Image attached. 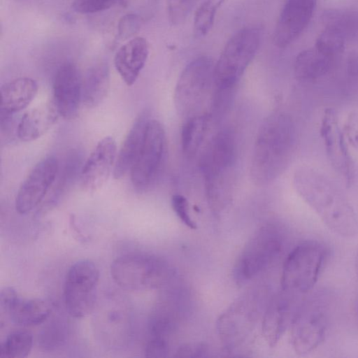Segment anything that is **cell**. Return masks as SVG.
<instances>
[{"label": "cell", "instance_id": "obj_1", "mask_svg": "<svg viewBox=\"0 0 358 358\" xmlns=\"http://www.w3.org/2000/svg\"><path fill=\"white\" fill-rule=\"evenodd\" d=\"M294 186L303 200L334 233L352 238L358 233V217L348 196L321 171L303 166L294 175Z\"/></svg>", "mask_w": 358, "mask_h": 358}, {"label": "cell", "instance_id": "obj_2", "mask_svg": "<svg viewBox=\"0 0 358 358\" xmlns=\"http://www.w3.org/2000/svg\"><path fill=\"white\" fill-rule=\"evenodd\" d=\"M296 131L292 118L284 112H273L258 129L250 164V176L257 185H268L288 166L294 155Z\"/></svg>", "mask_w": 358, "mask_h": 358}, {"label": "cell", "instance_id": "obj_3", "mask_svg": "<svg viewBox=\"0 0 358 358\" xmlns=\"http://www.w3.org/2000/svg\"><path fill=\"white\" fill-rule=\"evenodd\" d=\"M262 35L256 27L239 30L228 41L215 64L210 109L215 121H220L229 110L237 85L258 51Z\"/></svg>", "mask_w": 358, "mask_h": 358}, {"label": "cell", "instance_id": "obj_4", "mask_svg": "<svg viewBox=\"0 0 358 358\" xmlns=\"http://www.w3.org/2000/svg\"><path fill=\"white\" fill-rule=\"evenodd\" d=\"M236 158L235 135L229 129L217 132L206 144L200 159L209 206L227 208L231 199L232 171Z\"/></svg>", "mask_w": 358, "mask_h": 358}, {"label": "cell", "instance_id": "obj_5", "mask_svg": "<svg viewBox=\"0 0 358 358\" xmlns=\"http://www.w3.org/2000/svg\"><path fill=\"white\" fill-rule=\"evenodd\" d=\"M333 298L329 292L319 289L303 298L290 323L291 343L294 351L306 355L324 341L331 322Z\"/></svg>", "mask_w": 358, "mask_h": 358}, {"label": "cell", "instance_id": "obj_6", "mask_svg": "<svg viewBox=\"0 0 358 358\" xmlns=\"http://www.w3.org/2000/svg\"><path fill=\"white\" fill-rule=\"evenodd\" d=\"M214 69L213 59L201 56L182 70L176 85L174 101L177 112L184 120L209 113L206 106L211 105Z\"/></svg>", "mask_w": 358, "mask_h": 358}, {"label": "cell", "instance_id": "obj_7", "mask_svg": "<svg viewBox=\"0 0 358 358\" xmlns=\"http://www.w3.org/2000/svg\"><path fill=\"white\" fill-rule=\"evenodd\" d=\"M327 255L326 246L315 240L296 245L284 262L281 289L297 299L308 295L320 277Z\"/></svg>", "mask_w": 358, "mask_h": 358}, {"label": "cell", "instance_id": "obj_8", "mask_svg": "<svg viewBox=\"0 0 358 358\" xmlns=\"http://www.w3.org/2000/svg\"><path fill=\"white\" fill-rule=\"evenodd\" d=\"M286 236L282 228L273 223L259 228L249 239L233 268L237 285L246 284L273 263L284 249Z\"/></svg>", "mask_w": 358, "mask_h": 358}, {"label": "cell", "instance_id": "obj_9", "mask_svg": "<svg viewBox=\"0 0 358 358\" xmlns=\"http://www.w3.org/2000/svg\"><path fill=\"white\" fill-rule=\"evenodd\" d=\"M110 274L122 289L139 291L157 288L169 278L171 268L163 259L147 254H129L116 258Z\"/></svg>", "mask_w": 358, "mask_h": 358}, {"label": "cell", "instance_id": "obj_10", "mask_svg": "<svg viewBox=\"0 0 358 358\" xmlns=\"http://www.w3.org/2000/svg\"><path fill=\"white\" fill-rule=\"evenodd\" d=\"M263 291L255 289L245 293L218 318L217 331L228 349L241 345L255 328L265 302Z\"/></svg>", "mask_w": 358, "mask_h": 358}, {"label": "cell", "instance_id": "obj_11", "mask_svg": "<svg viewBox=\"0 0 358 358\" xmlns=\"http://www.w3.org/2000/svg\"><path fill=\"white\" fill-rule=\"evenodd\" d=\"M99 271L90 260H80L69 268L64 283V301L69 314L82 318L92 312L97 299Z\"/></svg>", "mask_w": 358, "mask_h": 358}, {"label": "cell", "instance_id": "obj_12", "mask_svg": "<svg viewBox=\"0 0 358 358\" xmlns=\"http://www.w3.org/2000/svg\"><path fill=\"white\" fill-rule=\"evenodd\" d=\"M166 135L162 124L150 119L139 155L130 171L133 185L139 189L152 186L159 177L166 155Z\"/></svg>", "mask_w": 358, "mask_h": 358}, {"label": "cell", "instance_id": "obj_13", "mask_svg": "<svg viewBox=\"0 0 358 358\" xmlns=\"http://www.w3.org/2000/svg\"><path fill=\"white\" fill-rule=\"evenodd\" d=\"M59 171V162L52 155L41 159L20 185L15 198V209L27 214L38 207L54 184Z\"/></svg>", "mask_w": 358, "mask_h": 358}, {"label": "cell", "instance_id": "obj_14", "mask_svg": "<svg viewBox=\"0 0 358 358\" xmlns=\"http://www.w3.org/2000/svg\"><path fill=\"white\" fill-rule=\"evenodd\" d=\"M320 131L331 166L343 177L346 185H350L354 179V163L338 114L334 108L324 110Z\"/></svg>", "mask_w": 358, "mask_h": 358}, {"label": "cell", "instance_id": "obj_15", "mask_svg": "<svg viewBox=\"0 0 358 358\" xmlns=\"http://www.w3.org/2000/svg\"><path fill=\"white\" fill-rule=\"evenodd\" d=\"M52 90V101L59 115L66 120L75 118L83 101V78L74 64L66 62L57 69Z\"/></svg>", "mask_w": 358, "mask_h": 358}, {"label": "cell", "instance_id": "obj_16", "mask_svg": "<svg viewBox=\"0 0 358 358\" xmlns=\"http://www.w3.org/2000/svg\"><path fill=\"white\" fill-rule=\"evenodd\" d=\"M317 0H287L273 32V43L283 48L295 41L310 22Z\"/></svg>", "mask_w": 358, "mask_h": 358}, {"label": "cell", "instance_id": "obj_17", "mask_svg": "<svg viewBox=\"0 0 358 358\" xmlns=\"http://www.w3.org/2000/svg\"><path fill=\"white\" fill-rule=\"evenodd\" d=\"M117 157L116 143L111 136L100 140L83 164L80 172L82 187L88 192L99 189L114 169Z\"/></svg>", "mask_w": 358, "mask_h": 358}, {"label": "cell", "instance_id": "obj_18", "mask_svg": "<svg viewBox=\"0 0 358 358\" xmlns=\"http://www.w3.org/2000/svg\"><path fill=\"white\" fill-rule=\"evenodd\" d=\"M0 306L14 324L24 327L43 323L52 311V306L48 301L22 299L11 287L1 289Z\"/></svg>", "mask_w": 358, "mask_h": 358}, {"label": "cell", "instance_id": "obj_19", "mask_svg": "<svg viewBox=\"0 0 358 358\" xmlns=\"http://www.w3.org/2000/svg\"><path fill=\"white\" fill-rule=\"evenodd\" d=\"M301 301L282 289L271 300L264 313L262 322L263 334L270 345H275L290 325Z\"/></svg>", "mask_w": 358, "mask_h": 358}, {"label": "cell", "instance_id": "obj_20", "mask_svg": "<svg viewBox=\"0 0 358 358\" xmlns=\"http://www.w3.org/2000/svg\"><path fill=\"white\" fill-rule=\"evenodd\" d=\"M149 54L148 44L145 38L135 37L117 51L115 58V67L128 86L135 83L143 69Z\"/></svg>", "mask_w": 358, "mask_h": 358}, {"label": "cell", "instance_id": "obj_21", "mask_svg": "<svg viewBox=\"0 0 358 358\" xmlns=\"http://www.w3.org/2000/svg\"><path fill=\"white\" fill-rule=\"evenodd\" d=\"M148 112H142L135 120L117 154L113 176L120 179L131 171L142 148L147 126Z\"/></svg>", "mask_w": 358, "mask_h": 358}, {"label": "cell", "instance_id": "obj_22", "mask_svg": "<svg viewBox=\"0 0 358 358\" xmlns=\"http://www.w3.org/2000/svg\"><path fill=\"white\" fill-rule=\"evenodd\" d=\"M59 116L53 101L33 108L20 120L16 128L17 136L24 142L35 141L55 124Z\"/></svg>", "mask_w": 358, "mask_h": 358}, {"label": "cell", "instance_id": "obj_23", "mask_svg": "<svg viewBox=\"0 0 358 358\" xmlns=\"http://www.w3.org/2000/svg\"><path fill=\"white\" fill-rule=\"evenodd\" d=\"M37 92V83L28 77L18 78L3 84L0 90L1 112L13 115L26 108Z\"/></svg>", "mask_w": 358, "mask_h": 358}, {"label": "cell", "instance_id": "obj_24", "mask_svg": "<svg viewBox=\"0 0 358 358\" xmlns=\"http://www.w3.org/2000/svg\"><path fill=\"white\" fill-rule=\"evenodd\" d=\"M334 59L315 47L303 50L296 57L294 65V76L301 82L315 80L329 71Z\"/></svg>", "mask_w": 358, "mask_h": 358}, {"label": "cell", "instance_id": "obj_25", "mask_svg": "<svg viewBox=\"0 0 358 358\" xmlns=\"http://www.w3.org/2000/svg\"><path fill=\"white\" fill-rule=\"evenodd\" d=\"M110 87L108 68L103 64L91 68L83 78V102L87 108L98 106L105 99Z\"/></svg>", "mask_w": 358, "mask_h": 358}, {"label": "cell", "instance_id": "obj_26", "mask_svg": "<svg viewBox=\"0 0 358 358\" xmlns=\"http://www.w3.org/2000/svg\"><path fill=\"white\" fill-rule=\"evenodd\" d=\"M211 119L210 114L194 116L185 120L181 130V146L185 155L190 158L201 147Z\"/></svg>", "mask_w": 358, "mask_h": 358}, {"label": "cell", "instance_id": "obj_27", "mask_svg": "<svg viewBox=\"0 0 358 358\" xmlns=\"http://www.w3.org/2000/svg\"><path fill=\"white\" fill-rule=\"evenodd\" d=\"M322 22L325 27L338 31L345 40H358V11L329 9L323 12Z\"/></svg>", "mask_w": 358, "mask_h": 358}, {"label": "cell", "instance_id": "obj_28", "mask_svg": "<svg viewBox=\"0 0 358 358\" xmlns=\"http://www.w3.org/2000/svg\"><path fill=\"white\" fill-rule=\"evenodd\" d=\"M32 334L27 331L10 333L0 345L1 358H24L29 355L33 346Z\"/></svg>", "mask_w": 358, "mask_h": 358}, {"label": "cell", "instance_id": "obj_29", "mask_svg": "<svg viewBox=\"0 0 358 358\" xmlns=\"http://www.w3.org/2000/svg\"><path fill=\"white\" fill-rule=\"evenodd\" d=\"M224 0H205L197 8L194 18V30L196 36H206L214 24L217 8Z\"/></svg>", "mask_w": 358, "mask_h": 358}, {"label": "cell", "instance_id": "obj_30", "mask_svg": "<svg viewBox=\"0 0 358 358\" xmlns=\"http://www.w3.org/2000/svg\"><path fill=\"white\" fill-rule=\"evenodd\" d=\"M345 41L336 30L325 27L318 36L315 47L326 55L335 59L343 52Z\"/></svg>", "mask_w": 358, "mask_h": 358}, {"label": "cell", "instance_id": "obj_31", "mask_svg": "<svg viewBox=\"0 0 358 358\" xmlns=\"http://www.w3.org/2000/svg\"><path fill=\"white\" fill-rule=\"evenodd\" d=\"M197 0H168V15L175 25L185 22L192 12Z\"/></svg>", "mask_w": 358, "mask_h": 358}, {"label": "cell", "instance_id": "obj_32", "mask_svg": "<svg viewBox=\"0 0 358 358\" xmlns=\"http://www.w3.org/2000/svg\"><path fill=\"white\" fill-rule=\"evenodd\" d=\"M122 0H74L73 7L80 13H94L107 10Z\"/></svg>", "mask_w": 358, "mask_h": 358}, {"label": "cell", "instance_id": "obj_33", "mask_svg": "<svg viewBox=\"0 0 358 358\" xmlns=\"http://www.w3.org/2000/svg\"><path fill=\"white\" fill-rule=\"evenodd\" d=\"M142 19L136 14L130 13L123 16L117 25L118 37L126 39L133 36L141 27Z\"/></svg>", "mask_w": 358, "mask_h": 358}, {"label": "cell", "instance_id": "obj_34", "mask_svg": "<svg viewBox=\"0 0 358 358\" xmlns=\"http://www.w3.org/2000/svg\"><path fill=\"white\" fill-rule=\"evenodd\" d=\"M171 205L174 212L184 224L192 229H196V224L189 214L188 201L184 196L174 194L171 199Z\"/></svg>", "mask_w": 358, "mask_h": 358}, {"label": "cell", "instance_id": "obj_35", "mask_svg": "<svg viewBox=\"0 0 358 358\" xmlns=\"http://www.w3.org/2000/svg\"><path fill=\"white\" fill-rule=\"evenodd\" d=\"M342 128L349 146L358 149V113L349 114Z\"/></svg>", "mask_w": 358, "mask_h": 358}, {"label": "cell", "instance_id": "obj_36", "mask_svg": "<svg viewBox=\"0 0 358 358\" xmlns=\"http://www.w3.org/2000/svg\"><path fill=\"white\" fill-rule=\"evenodd\" d=\"M169 353V345L166 338L151 337L148 342L145 355L148 357H164Z\"/></svg>", "mask_w": 358, "mask_h": 358}, {"label": "cell", "instance_id": "obj_37", "mask_svg": "<svg viewBox=\"0 0 358 358\" xmlns=\"http://www.w3.org/2000/svg\"><path fill=\"white\" fill-rule=\"evenodd\" d=\"M207 347L203 344H187L181 346L177 351L176 357H204L207 353Z\"/></svg>", "mask_w": 358, "mask_h": 358}, {"label": "cell", "instance_id": "obj_38", "mask_svg": "<svg viewBox=\"0 0 358 358\" xmlns=\"http://www.w3.org/2000/svg\"><path fill=\"white\" fill-rule=\"evenodd\" d=\"M346 70L351 76H358V53L350 54L347 59Z\"/></svg>", "mask_w": 358, "mask_h": 358}, {"label": "cell", "instance_id": "obj_39", "mask_svg": "<svg viewBox=\"0 0 358 358\" xmlns=\"http://www.w3.org/2000/svg\"><path fill=\"white\" fill-rule=\"evenodd\" d=\"M355 264H356V273H357V279H358V250L357 252Z\"/></svg>", "mask_w": 358, "mask_h": 358}]
</instances>
